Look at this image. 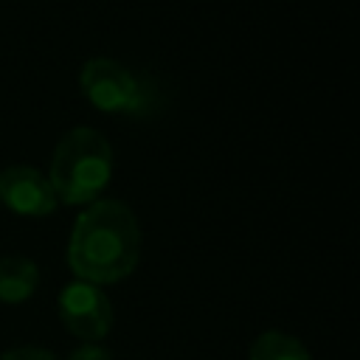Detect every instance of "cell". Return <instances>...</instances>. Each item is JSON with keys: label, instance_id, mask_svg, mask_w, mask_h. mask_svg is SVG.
<instances>
[{"label": "cell", "instance_id": "obj_9", "mask_svg": "<svg viewBox=\"0 0 360 360\" xmlns=\"http://www.w3.org/2000/svg\"><path fill=\"white\" fill-rule=\"evenodd\" d=\"M68 360H112V354L104 349V346H96V343H84L79 346Z\"/></svg>", "mask_w": 360, "mask_h": 360}, {"label": "cell", "instance_id": "obj_3", "mask_svg": "<svg viewBox=\"0 0 360 360\" xmlns=\"http://www.w3.org/2000/svg\"><path fill=\"white\" fill-rule=\"evenodd\" d=\"M84 98L101 112H143L149 90L143 82L129 73L121 62L112 59H90L79 76Z\"/></svg>", "mask_w": 360, "mask_h": 360}, {"label": "cell", "instance_id": "obj_2", "mask_svg": "<svg viewBox=\"0 0 360 360\" xmlns=\"http://www.w3.org/2000/svg\"><path fill=\"white\" fill-rule=\"evenodd\" d=\"M112 177V146L93 127H76L62 135L51 158L48 183L59 202H96Z\"/></svg>", "mask_w": 360, "mask_h": 360}, {"label": "cell", "instance_id": "obj_1", "mask_svg": "<svg viewBox=\"0 0 360 360\" xmlns=\"http://www.w3.org/2000/svg\"><path fill=\"white\" fill-rule=\"evenodd\" d=\"M138 256L141 228L127 202L96 200L79 214L68 242V264L79 281L115 284L135 270Z\"/></svg>", "mask_w": 360, "mask_h": 360}, {"label": "cell", "instance_id": "obj_6", "mask_svg": "<svg viewBox=\"0 0 360 360\" xmlns=\"http://www.w3.org/2000/svg\"><path fill=\"white\" fill-rule=\"evenodd\" d=\"M39 284V270L25 256H3L0 259V301L22 304L34 295Z\"/></svg>", "mask_w": 360, "mask_h": 360}, {"label": "cell", "instance_id": "obj_4", "mask_svg": "<svg viewBox=\"0 0 360 360\" xmlns=\"http://www.w3.org/2000/svg\"><path fill=\"white\" fill-rule=\"evenodd\" d=\"M59 318L65 329L87 343L101 340L112 329V307L101 287L87 281H70L59 292Z\"/></svg>", "mask_w": 360, "mask_h": 360}, {"label": "cell", "instance_id": "obj_8", "mask_svg": "<svg viewBox=\"0 0 360 360\" xmlns=\"http://www.w3.org/2000/svg\"><path fill=\"white\" fill-rule=\"evenodd\" d=\"M0 360H56V357L48 349H39V346H14Z\"/></svg>", "mask_w": 360, "mask_h": 360}, {"label": "cell", "instance_id": "obj_5", "mask_svg": "<svg viewBox=\"0 0 360 360\" xmlns=\"http://www.w3.org/2000/svg\"><path fill=\"white\" fill-rule=\"evenodd\" d=\"M0 202L22 217H45L59 205L48 177L31 166H8L0 172Z\"/></svg>", "mask_w": 360, "mask_h": 360}, {"label": "cell", "instance_id": "obj_7", "mask_svg": "<svg viewBox=\"0 0 360 360\" xmlns=\"http://www.w3.org/2000/svg\"><path fill=\"white\" fill-rule=\"evenodd\" d=\"M248 360H312V357L298 338L270 329V332H262L256 338Z\"/></svg>", "mask_w": 360, "mask_h": 360}]
</instances>
